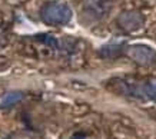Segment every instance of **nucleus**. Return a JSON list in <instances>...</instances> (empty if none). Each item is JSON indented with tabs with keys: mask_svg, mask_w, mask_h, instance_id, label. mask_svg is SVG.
<instances>
[{
	"mask_svg": "<svg viewBox=\"0 0 156 139\" xmlns=\"http://www.w3.org/2000/svg\"><path fill=\"white\" fill-rule=\"evenodd\" d=\"M72 139H86V136L83 134H75L72 136Z\"/></svg>",
	"mask_w": 156,
	"mask_h": 139,
	"instance_id": "obj_9",
	"label": "nucleus"
},
{
	"mask_svg": "<svg viewBox=\"0 0 156 139\" xmlns=\"http://www.w3.org/2000/svg\"><path fill=\"white\" fill-rule=\"evenodd\" d=\"M110 5L108 0H85L83 15L92 20H100L108 15Z\"/></svg>",
	"mask_w": 156,
	"mask_h": 139,
	"instance_id": "obj_4",
	"label": "nucleus"
},
{
	"mask_svg": "<svg viewBox=\"0 0 156 139\" xmlns=\"http://www.w3.org/2000/svg\"><path fill=\"white\" fill-rule=\"evenodd\" d=\"M126 48L128 46L125 42H113V43L105 45L99 50V56L103 59H116L126 52Z\"/></svg>",
	"mask_w": 156,
	"mask_h": 139,
	"instance_id": "obj_5",
	"label": "nucleus"
},
{
	"mask_svg": "<svg viewBox=\"0 0 156 139\" xmlns=\"http://www.w3.org/2000/svg\"><path fill=\"white\" fill-rule=\"evenodd\" d=\"M23 92L20 91H12L7 92L0 98V108L2 109H6V108H12L13 105L19 103L22 99H23Z\"/></svg>",
	"mask_w": 156,
	"mask_h": 139,
	"instance_id": "obj_6",
	"label": "nucleus"
},
{
	"mask_svg": "<svg viewBox=\"0 0 156 139\" xmlns=\"http://www.w3.org/2000/svg\"><path fill=\"white\" fill-rule=\"evenodd\" d=\"M145 96L146 99L156 102V77H151L145 82Z\"/></svg>",
	"mask_w": 156,
	"mask_h": 139,
	"instance_id": "obj_7",
	"label": "nucleus"
},
{
	"mask_svg": "<svg viewBox=\"0 0 156 139\" xmlns=\"http://www.w3.org/2000/svg\"><path fill=\"white\" fill-rule=\"evenodd\" d=\"M116 22L125 32H136L145 24V16L137 10H126L118 16Z\"/></svg>",
	"mask_w": 156,
	"mask_h": 139,
	"instance_id": "obj_3",
	"label": "nucleus"
},
{
	"mask_svg": "<svg viewBox=\"0 0 156 139\" xmlns=\"http://www.w3.org/2000/svg\"><path fill=\"white\" fill-rule=\"evenodd\" d=\"M126 55L139 66H152L156 63V50L147 45H132L126 48Z\"/></svg>",
	"mask_w": 156,
	"mask_h": 139,
	"instance_id": "obj_2",
	"label": "nucleus"
},
{
	"mask_svg": "<svg viewBox=\"0 0 156 139\" xmlns=\"http://www.w3.org/2000/svg\"><path fill=\"white\" fill-rule=\"evenodd\" d=\"M73 12L66 2L53 0L48 2L40 9V19L49 26H65L72 20Z\"/></svg>",
	"mask_w": 156,
	"mask_h": 139,
	"instance_id": "obj_1",
	"label": "nucleus"
},
{
	"mask_svg": "<svg viewBox=\"0 0 156 139\" xmlns=\"http://www.w3.org/2000/svg\"><path fill=\"white\" fill-rule=\"evenodd\" d=\"M39 40H42L43 43L49 45V46H52V48L56 49L57 48V40L53 36H50V34H42V36H37Z\"/></svg>",
	"mask_w": 156,
	"mask_h": 139,
	"instance_id": "obj_8",
	"label": "nucleus"
}]
</instances>
